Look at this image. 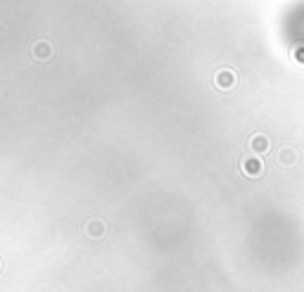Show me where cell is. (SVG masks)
<instances>
[{
	"label": "cell",
	"instance_id": "6da1fadb",
	"mask_svg": "<svg viewBox=\"0 0 304 292\" xmlns=\"http://www.w3.org/2000/svg\"><path fill=\"white\" fill-rule=\"evenodd\" d=\"M34 57L36 60H50L53 57V45L48 41H38L34 45Z\"/></svg>",
	"mask_w": 304,
	"mask_h": 292
},
{
	"label": "cell",
	"instance_id": "7a4b0ae2",
	"mask_svg": "<svg viewBox=\"0 0 304 292\" xmlns=\"http://www.w3.org/2000/svg\"><path fill=\"white\" fill-rule=\"evenodd\" d=\"M86 230H88L90 237H103L105 235V223L100 221V219H93V221H88Z\"/></svg>",
	"mask_w": 304,
	"mask_h": 292
},
{
	"label": "cell",
	"instance_id": "3957f363",
	"mask_svg": "<svg viewBox=\"0 0 304 292\" xmlns=\"http://www.w3.org/2000/svg\"><path fill=\"white\" fill-rule=\"evenodd\" d=\"M233 84H235L233 71H219V74H216V86H219V88H231Z\"/></svg>",
	"mask_w": 304,
	"mask_h": 292
},
{
	"label": "cell",
	"instance_id": "277c9868",
	"mask_svg": "<svg viewBox=\"0 0 304 292\" xmlns=\"http://www.w3.org/2000/svg\"><path fill=\"white\" fill-rule=\"evenodd\" d=\"M242 167H245L247 174H259V162H245Z\"/></svg>",
	"mask_w": 304,
	"mask_h": 292
},
{
	"label": "cell",
	"instance_id": "5b68a950",
	"mask_svg": "<svg viewBox=\"0 0 304 292\" xmlns=\"http://www.w3.org/2000/svg\"><path fill=\"white\" fill-rule=\"evenodd\" d=\"M252 147H255V150H264V147H266V140H264V138H255V140H252Z\"/></svg>",
	"mask_w": 304,
	"mask_h": 292
},
{
	"label": "cell",
	"instance_id": "8992f818",
	"mask_svg": "<svg viewBox=\"0 0 304 292\" xmlns=\"http://www.w3.org/2000/svg\"><path fill=\"white\" fill-rule=\"evenodd\" d=\"M0 269H3V264H0Z\"/></svg>",
	"mask_w": 304,
	"mask_h": 292
}]
</instances>
